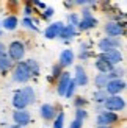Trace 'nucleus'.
I'll return each instance as SVG.
<instances>
[{"label": "nucleus", "mask_w": 127, "mask_h": 128, "mask_svg": "<svg viewBox=\"0 0 127 128\" xmlns=\"http://www.w3.org/2000/svg\"><path fill=\"white\" fill-rule=\"evenodd\" d=\"M6 52H8V58L13 62H21L25 56V44L22 41H13L6 48Z\"/></svg>", "instance_id": "obj_1"}, {"label": "nucleus", "mask_w": 127, "mask_h": 128, "mask_svg": "<svg viewBox=\"0 0 127 128\" xmlns=\"http://www.w3.org/2000/svg\"><path fill=\"white\" fill-rule=\"evenodd\" d=\"M104 111H110V112H116V111H122L125 108V102L121 95H108L107 100L102 103Z\"/></svg>", "instance_id": "obj_2"}, {"label": "nucleus", "mask_w": 127, "mask_h": 128, "mask_svg": "<svg viewBox=\"0 0 127 128\" xmlns=\"http://www.w3.org/2000/svg\"><path fill=\"white\" fill-rule=\"evenodd\" d=\"M30 78H31V74L27 67V64H25V61L17 62L14 69H13V80L16 83H27Z\"/></svg>", "instance_id": "obj_3"}, {"label": "nucleus", "mask_w": 127, "mask_h": 128, "mask_svg": "<svg viewBox=\"0 0 127 128\" xmlns=\"http://www.w3.org/2000/svg\"><path fill=\"white\" fill-rule=\"evenodd\" d=\"M105 33L108 38H119V36H124L125 34V22H115V20H111V22H107L105 24Z\"/></svg>", "instance_id": "obj_4"}, {"label": "nucleus", "mask_w": 127, "mask_h": 128, "mask_svg": "<svg viewBox=\"0 0 127 128\" xmlns=\"http://www.w3.org/2000/svg\"><path fill=\"white\" fill-rule=\"evenodd\" d=\"M119 120V116L116 112L110 111H100L96 117V125L97 126H111L113 124H116Z\"/></svg>", "instance_id": "obj_5"}, {"label": "nucleus", "mask_w": 127, "mask_h": 128, "mask_svg": "<svg viewBox=\"0 0 127 128\" xmlns=\"http://www.w3.org/2000/svg\"><path fill=\"white\" fill-rule=\"evenodd\" d=\"M121 46V41L119 38H104L97 42V48L100 50V53H107L110 50H118V47Z\"/></svg>", "instance_id": "obj_6"}, {"label": "nucleus", "mask_w": 127, "mask_h": 128, "mask_svg": "<svg viewBox=\"0 0 127 128\" xmlns=\"http://www.w3.org/2000/svg\"><path fill=\"white\" fill-rule=\"evenodd\" d=\"M99 60L108 62L111 67H116L118 64L122 61V53L119 52V48L118 50H110V52H107V53H100Z\"/></svg>", "instance_id": "obj_7"}, {"label": "nucleus", "mask_w": 127, "mask_h": 128, "mask_svg": "<svg viewBox=\"0 0 127 128\" xmlns=\"http://www.w3.org/2000/svg\"><path fill=\"white\" fill-rule=\"evenodd\" d=\"M125 89L124 80H110L105 86V92L108 95H119Z\"/></svg>", "instance_id": "obj_8"}, {"label": "nucleus", "mask_w": 127, "mask_h": 128, "mask_svg": "<svg viewBox=\"0 0 127 128\" xmlns=\"http://www.w3.org/2000/svg\"><path fill=\"white\" fill-rule=\"evenodd\" d=\"M13 120H14V124L17 126H25V125H28L30 124V120H31V116H30V112L27 110H21V111H14L13 112Z\"/></svg>", "instance_id": "obj_9"}, {"label": "nucleus", "mask_w": 127, "mask_h": 128, "mask_svg": "<svg viewBox=\"0 0 127 128\" xmlns=\"http://www.w3.org/2000/svg\"><path fill=\"white\" fill-rule=\"evenodd\" d=\"M71 78L72 76L69 72H61L60 78H58V84H56V92H58L60 97H65V92L68 89V84H69V81H71Z\"/></svg>", "instance_id": "obj_10"}, {"label": "nucleus", "mask_w": 127, "mask_h": 128, "mask_svg": "<svg viewBox=\"0 0 127 128\" xmlns=\"http://www.w3.org/2000/svg\"><path fill=\"white\" fill-rule=\"evenodd\" d=\"M72 80L75 83V86H86L88 84V75L82 66H75V74H74Z\"/></svg>", "instance_id": "obj_11"}, {"label": "nucleus", "mask_w": 127, "mask_h": 128, "mask_svg": "<svg viewBox=\"0 0 127 128\" xmlns=\"http://www.w3.org/2000/svg\"><path fill=\"white\" fill-rule=\"evenodd\" d=\"M39 114H41V117H42L44 120H53L55 116H56V110H55L53 105L44 103V105L39 108Z\"/></svg>", "instance_id": "obj_12"}, {"label": "nucleus", "mask_w": 127, "mask_h": 128, "mask_svg": "<svg viewBox=\"0 0 127 128\" xmlns=\"http://www.w3.org/2000/svg\"><path fill=\"white\" fill-rule=\"evenodd\" d=\"M74 62V52L71 48H66L63 50L61 55H60V60H58V66L63 69V67H68Z\"/></svg>", "instance_id": "obj_13"}, {"label": "nucleus", "mask_w": 127, "mask_h": 128, "mask_svg": "<svg viewBox=\"0 0 127 128\" xmlns=\"http://www.w3.org/2000/svg\"><path fill=\"white\" fill-rule=\"evenodd\" d=\"M63 28V22H55V24H50L49 27L46 28L44 31V36L47 38V39H55V38H58L60 31Z\"/></svg>", "instance_id": "obj_14"}, {"label": "nucleus", "mask_w": 127, "mask_h": 128, "mask_svg": "<svg viewBox=\"0 0 127 128\" xmlns=\"http://www.w3.org/2000/svg\"><path fill=\"white\" fill-rule=\"evenodd\" d=\"M74 36H77V28L72 27V25H63V28L58 34V38L63 41H69V39H72Z\"/></svg>", "instance_id": "obj_15"}, {"label": "nucleus", "mask_w": 127, "mask_h": 128, "mask_svg": "<svg viewBox=\"0 0 127 128\" xmlns=\"http://www.w3.org/2000/svg\"><path fill=\"white\" fill-rule=\"evenodd\" d=\"M13 106L16 108V111H21V110H25V108L28 106L27 100L24 98V95L21 94V91L14 92V95H13Z\"/></svg>", "instance_id": "obj_16"}, {"label": "nucleus", "mask_w": 127, "mask_h": 128, "mask_svg": "<svg viewBox=\"0 0 127 128\" xmlns=\"http://www.w3.org/2000/svg\"><path fill=\"white\" fill-rule=\"evenodd\" d=\"M77 27H79V30H80V31H86V30L96 28V27H97V19H94V17L80 19V22H79Z\"/></svg>", "instance_id": "obj_17"}, {"label": "nucleus", "mask_w": 127, "mask_h": 128, "mask_svg": "<svg viewBox=\"0 0 127 128\" xmlns=\"http://www.w3.org/2000/svg\"><path fill=\"white\" fill-rule=\"evenodd\" d=\"M17 25H19V19H17L16 16H8V17L3 19V22L0 24V27H2L3 30L11 31V30H16Z\"/></svg>", "instance_id": "obj_18"}, {"label": "nucleus", "mask_w": 127, "mask_h": 128, "mask_svg": "<svg viewBox=\"0 0 127 128\" xmlns=\"http://www.w3.org/2000/svg\"><path fill=\"white\" fill-rule=\"evenodd\" d=\"M108 81H110L108 74H97L96 78H94V84L97 86V89H105V86H107Z\"/></svg>", "instance_id": "obj_19"}, {"label": "nucleus", "mask_w": 127, "mask_h": 128, "mask_svg": "<svg viewBox=\"0 0 127 128\" xmlns=\"http://www.w3.org/2000/svg\"><path fill=\"white\" fill-rule=\"evenodd\" d=\"M21 94L24 95V98L27 100V103L31 105V103H35V91H33V88L31 86H25L21 89Z\"/></svg>", "instance_id": "obj_20"}, {"label": "nucleus", "mask_w": 127, "mask_h": 128, "mask_svg": "<svg viewBox=\"0 0 127 128\" xmlns=\"http://www.w3.org/2000/svg\"><path fill=\"white\" fill-rule=\"evenodd\" d=\"M94 67H96L97 70H99V74H108L110 70L113 69L108 62H105V61H102V60H96V62H94Z\"/></svg>", "instance_id": "obj_21"}, {"label": "nucleus", "mask_w": 127, "mask_h": 128, "mask_svg": "<svg viewBox=\"0 0 127 128\" xmlns=\"http://www.w3.org/2000/svg\"><path fill=\"white\" fill-rule=\"evenodd\" d=\"M107 97H108V94L105 92V89H97V91L93 94L94 102H96V103H99V105H102L104 102L107 100Z\"/></svg>", "instance_id": "obj_22"}, {"label": "nucleus", "mask_w": 127, "mask_h": 128, "mask_svg": "<svg viewBox=\"0 0 127 128\" xmlns=\"http://www.w3.org/2000/svg\"><path fill=\"white\" fill-rule=\"evenodd\" d=\"M25 64H27V67H28V70H30V74L31 75H39V64H38V61H35V60H27L25 61Z\"/></svg>", "instance_id": "obj_23"}, {"label": "nucleus", "mask_w": 127, "mask_h": 128, "mask_svg": "<svg viewBox=\"0 0 127 128\" xmlns=\"http://www.w3.org/2000/svg\"><path fill=\"white\" fill-rule=\"evenodd\" d=\"M13 62L8 56H2V58H0V72H6V70H10L11 67H13Z\"/></svg>", "instance_id": "obj_24"}, {"label": "nucleus", "mask_w": 127, "mask_h": 128, "mask_svg": "<svg viewBox=\"0 0 127 128\" xmlns=\"http://www.w3.org/2000/svg\"><path fill=\"white\" fill-rule=\"evenodd\" d=\"M79 22H80L79 14H75V12H71V14H68V25H72V27L77 28Z\"/></svg>", "instance_id": "obj_25"}, {"label": "nucleus", "mask_w": 127, "mask_h": 128, "mask_svg": "<svg viewBox=\"0 0 127 128\" xmlns=\"http://www.w3.org/2000/svg\"><path fill=\"white\" fill-rule=\"evenodd\" d=\"M75 83H74V80L71 78V81H69V84H68V89H66V92H65V97L66 98H71L72 95H74V92H75Z\"/></svg>", "instance_id": "obj_26"}, {"label": "nucleus", "mask_w": 127, "mask_h": 128, "mask_svg": "<svg viewBox=\"0 0 127 128\" xmlns=\"http://www.w3.org/2000/svg\"><path fill=\"white\" fill-rule=\"evenodd\" d=\"M63 125H65V112H58V116H56V119L53 120V128H63Z\"/></svg>", "instance_id": "obj_27"}, {"label": "nucleus", "mask_w": 127, "mask_h": 128, "mask_svg": "<svg viewBox=\"0 0 127 128\" xmlns=\"http://www.w3.org/2000/svg\"><path fill=\"white\" fill-rule=\"evenodd\" d=\"M86 117H88V112H86L85 108H77V110H75V119L77 120H82V122H83Z\"/></svg>", "instance_id": "obj_28"}, {"label": "nucleus", "mask_w": 127, "mask_h": 128, "mask_svg": "<svg viewBox=\"0 0 127 128\" xmlns=\"http://www.w3.org/2000/svg\"><path fill=\"white\" fill-rule=\"evenodd\" d=\"M60 75H61V67L58 66V64H55V66L52 67V76H50V80L60 78Z\"/></svg>", "instance_id": "obj_29"}, {"label": "nucleus", "mask_w": 127, "mask_h": 128, "mask_svg": "<svg viewBox=\"0 0 127 128\" xmlns=\"http://www.w3.org/2000/svg\"><path fill=\"white\" fill-rule=\"evenodd\" d=\"M22 24H24V27H27V28H31V30H33V31H36V30H38V28L35 27V24H33V20H31L30 17H25L24 20H22Z\"/></svg>", "instance_id": "obj_30"}, {"label": "nucleus", "mask_w": 127, "mask_h": 128, "mask_svg": "<svg viewBox=\"0 0 127 128\" xmlns=\"http://www.w3.org/2000/svg\"><path fill=\"white\" fill-rule=\"evenodd\" d=\"M74 105H75V110H77V108H83L86 105V100L83 97H77V98H75V102H74Z\"/></svg>", "instance_id": "obj_31"}, {"label": "nucleus", "mask_w": 127, "mask_h": 128, "mask_svg": "<svg viewBox=\"0 0 127 128\" xmlns=\"http://www.w3.org/2000/svg\"><path fill=\"white\" fill-rule=\"evenodd\" d=\"M53 12H55L53 8H46V10H44V12H42V17H44V19H49V17L53 16Z\"/></svg>", "instance_id": "obj_32"}, {"label": "nucleus", "mask_w": 127, "mask_h": 128, "mask_svg": "<svg viewBox=\"0 0 127 128\" xmlns=\"http://www.w3.org/2000/svg\"><path fill=\"white\" fill-rule=\"evenodd\" d=\"M82 126H83V122H82V120H77V119H74L71 122V125H69V128H82Z\"/></svg>", "instance_id": "obj_33"}, {"label": "nucleus", "mask_w": 127, "mask_h": 128, "mask_svg": "<svg viewBox=\"0 0 127 128\" xmlns=\"http://www.w3.org/2000/svg\"><path fill=\"white\" fill-rule=\"evenodd\" d=\"M24 14L27 17H30L31 14H33V8H30V3H27V6L24 8Z\"/></svg>", "instance_id": "obj_34"}, {"label": "nucleus", "mask_w": 127, "mask_h": 128, "mask_svg": "<svg viewBox=\"0 0 127 128\" xmlns=\"http://www.w3.org/2000/svg\"><path fill=\"white\" fill-rule=\"evenodd\" d=\"M30 5H35V6H38V8H41V10H46L47 8V5L44 3V2H36V0H33Z\"/></svg>", "instance_id": "obj_35"}, {"label": "nucleus", "mask_w": 127, "mask_h": 128, "mask_svg": "<svg viewBox=\"0 0 127 128\" xmlns=\"http://www.w3.org/2000/svg\"><path fill=\"white\" fill-rule=\"evenodd\" d=\"M86 17H93V16H91V10H90V8H85L83 11H82V19H86Z\"/></svg>", "instance_id": "obj_36"}, {"label": "nucleus", "mask_w": 127, "mask_h": 128, "mask_svg": "<svg viewBox=\"0 0 127 128\" xmlns=\"http://www.w3.org/2000/svg\"><path fill=\"white\" fill-rule=\"evenodd\" d=\"M88 50H90V44H86V42L80 44V53H86Z\"/></svg>", "instance_id": "obj_37"}, {"label": "nucleus", "mask_w": 127, "mask_h": 128, "mask_svg": "<svg viewBox=\"0 0 127 128\" xmlns=\"http://www.w3.org/2000/svg\"><path fill=\"white\" fill-rule=\"evenodd\" d=\"M2 56H6V46L3 42H0V58Z\"/></svg>", "instance_id": "obj_38"}, {"label": "nucleus", "mask_w": 127, "mask_h": 128, "mask_svg": "<svg viewBox=\"0 0 127 128\" xmlns=\"http://www.w3.org/2000/svg\"><path fill=\"white\" fill-rule=\"evenodd\" d=\"M86 58H90V52H86V53H80V60H86Z\"/></svg>", "instance_id": "obj_39"}, {"label": "nucleus", "mask_w": 127, "mask_h": 128, "mask_svg": "<svg viewBox=\"0 0 127 128\" xmlns=\"http://www.w3.org/2000/svg\"><path fill=\"white\" fill-rule=\"evenodd\" d=\"M65 6L66 8H71V6H74V2H65Z\"/></svg>", "instance_id": "obj_40"}, {"label": "nucleus", "mask_w": 127, "mask_h": 128, "mask_svg": "<svg viewBox=\"0 0 127 128\" xmlns=\"http://www.w3.org/2000/svg\"><path fill=\"white\" fill-rule=\"evenodd\" d=\"M8 128H22V126H17V125H10Z\"/></svg>", "instance_id": "obj_41"}, {"label": "nucleus", "mask_w": 127, "mask_h": 128, "mask_svg": "<svg viewBox=\"0 0 127 128\" xmlns=\"http://www.w3.org/2000/svg\"><path fill=\"white\" fill-rule=\"evenodd\" d=\"M97 128H111V126H97Z\"/></svg>", "instance_id": "obj_42"}, {"label": "nucleus", "mask_w": 127, "mask_h": 128, "mask_svg": "<svg viewBox=\"0 0 127 128\" xmlns=\"http://www.w3.org/2000/svg\"><path fill=\"white\" fill-rule=\"evenodd\" d=\"M0 36H2V30H0Z\"/></svg>", "instance_id": "obj_43"}]
</instances>
